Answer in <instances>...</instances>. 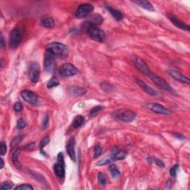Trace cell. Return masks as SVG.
<instances>
[{
  "label": "cell",
  "mask_w": 190,
  "mask_h": 190,
  "mask_svg": "<svg viewBox=\"0 0 190 190\" xmlns=\"http://www.w3.org/2000/svg\"><path fill=\"white\" fill-rule=\"evenodd\" d=\"M109 170H110L111 174H112V176L114 178L117 179L118 178H120V170L117 168L116 166L111 165L110 167H109Z\"/></svg>",
  "instance_id": "25"
},
{
  "label": "cell",
  "mask_w": 190,
  "mask_h": 190,
  "mask_svg": "<svg viewBox=\"0 0 190 190\" xmlns=\"http://www.w3.org/2000/svg\"><path fill=\"white\" fill-rule=\"evenodd\" d=\"M97 179H98V183L100 185H102V186H104L106 183V175L103 174V173L100 172L98 174V177H97Z\"/></svg>",
  "instance_id": "30"
},
{
  "label": "cell",
  "mask_w": 190,
  "mask_h": 190,
  "mask_svg": "<svg viewBox=\"0 0 190 190\" xmlns=\"http://www.w3.org/2000/svg\"><path fill=\"white\" fill-rule=\"evenodd\" d=\"M22 40V32L19 28H14L10 35V46L11 48L16 49L20 45Z\"/></svg>",
  "instance_id": "4"
},
{
  "label": "cell",
  "mask_w": 190,
  "mask_h": 190,
  "mask_svg": "<svg viewBox=\"0 0 190 190\" xmlns=\"http://www.w3.org/2000/svg\"><path fill=\"white\" fill-rule=\"evenodd\" d=\"M13 109H14V110L16 111V112H21V111L22 110V103H19V102H17V103H16L14 104V106H13Z\"/></svg>",
  "instance_id": "39"
},
{
  "label": "cell",
  "mask_w": 190,
  "mask_h": 190,
  "mask_svg": "<svg viewBox=\"0 0 190 190\" xmlns=\"http://www.w3.org/2000/svg\"><path fill=\"white\" fill-rule=\"evenodd\" d=\"M103 109V106H95V107H94L93 109L91 110L90 112V115L92 117H94L95 116V115H97V114L99 113L100 112H101L102 110Z\"/></svg>",
  "instance_id": "31"
},
{
  "label": "cell",
  "mask_w": 190,
  "mask_h": 190,
  "mask_svg": "<svg viewBox=\"0 0 190 190\" xmlns=\"http://www.w3.org/2000/svg\"><path fill=\"white\" fill-rule=\"evenodd\" d=\"M83 123H84V117L81 115H78L74 119L72 125L74 128H79L83 125Z\"/></svg>",
  "instance_id": "23"
},
{
  "label": "cell",
  "mask_w": 190,
  "mask_h": 190,
  "mask_svg": "<svg viewBox=\"0 0 190 190\" xmlns=\"http://www.w3.org/2000/svg\"><path fill=\"white\" fill-rule=\"evenodd\" d=\"M178 168H179L178 164H175L174 167H172L171 169H170L169 172H170V175H171L172 177L175 178L176 176H177V172H178Z\"/></svg>",
  "instance_id": "33"
},
{
  "label": "cell",
  "mask_w": 190,
  "mask_h": 190,
  "mask_svg": "<svg viewBox=\"0 0 190 190\" xmlns=\"http://www.w3.org/2000/svg\"><path fill=\"white\" fill-rule=\"evenodd\" d=\"M135 83H137V84L138 85V86H140V87L141 88V89H143V90L145 92H146L147 94H149V95H150L152 96L156 95L157 92H155V91L154 90V89H152V87H150L149 86H148L146 83H145L144 82H143L142 80H138V79H137V80H135Z\"/></svg>",
  "instance_id": "16"
},
{
  "label": "cell",
  "mask_w": 190,
  "mask_h": 190,
  "mask_svg": "<svg viewBox=\"0 0 190 190\" xmlns=\"http://www.w3.org/2000/svg\"><path fill=\"white\" fill-rule=\"evenodd\" d=\"M168 74L175 79L177 81L180 82V83H183V84H189V79L187 77L182 74L180 71H177L175 69H169L168 71Z\"/></svg>",
  "instance_id": "11"
},
{
  "label": "cell",
  "mask_w": 190,
  "mask_h": 190,
  "mask_svg": "<svg viewBox=\"0 0 190 190\" xmlns=\"http://www.w3.org/2000/svg\"><path fill=\"white\" fill-rule=\"evenodd\" d=\"M44 68L49 73L53 72L55 69V56L48 51L45 54Z\"/></svg>",
  "instance_id": "7"
},
{
  "label": "cell",
  "mask_w": 190,
  "mask_h": 190,
  "mask_svg": "<svg viewBox=\"0 0 190 190\" xmlns=\"http://www.w3.org/2000/svg\"><path fill=\"white\" fill-rule=\"evenodd\" d=\"M168 18L173 24L174 25H175L176 27H178V28H180V29L183 30H186V31H189V25H186L184 22H182L181 20L178 19V18L176 17L175 16L172 14H168Z\"/></svg>",
  "instance_id": "14"
},
{
  "label": "cell",
  "mask_w": 190,
  "mask_h": 190,
  "mask_svg": "<svg viewBox=\"0 0 190 190\" xmlns=\"http://www.w3.org/2000/svg\"><path fill=\"white\" fill-rule=\"evenodd\" d=\"M94 10V7L92 4L89 3H85V4H80L78 8L77 9L75 13L76 17L78 19H83L89 16Z\"/></svg>",
  "instance_id": "5"
},
{
  "label": "cell",
  "mask_w": 190,
  "mask_h": 190,
  "mask_svg": "<svg viewBox=\"0 0 190 190\" xmlns=\"http://www.w3.org/2000/svg\"><path fill=\"white\" fill-rule=\"evenodd\" d=\"M48 143H49V137L47 136V137H45V138L43 139V140H42L41 143H40V150H41L42 152H43V148H44L45 146H47V145L48 144Z\"/></svg>",
  "instance_id": "35"
},
{
  "label": "cell",
  "mask_w": 190,
  "mask_h": 190,
  "mask_svg": "<svg viewBox=\"0 0 190 190\" xmlns=\"http://www.w3.org/2000/svg\"><path fill=\"white\" fill-rule=\"evenodd\" d=\"M16 190H33L34 188H33L32 186L28 184H22L20 186H18L15 188Z\"/></svg>",
  "instance_id": "34"
},
{
  "label": "cell",
  "mask_w": 190,
  "mask_h": 190,
  "mask_svg": "<svg viewBox=\"0 0 190 190\" xmlns=\"http://www.w3.org/2000/svg\"><path fill=\"white\" fill-rule=\"evenodd\" d=\"M102 152H103V149L100 145H97L94 149V157L95 158H98L100 155H101Z\"/></svg>",
  "instance_id": "32"
},
{
  "label": "cell",
  "mask_w": 190,
  "mask_h": 190,
  "mask_svg": "<svg viewBox=\"0 0 190 190\" xmlns=\"http://www.w3.org/2000/svg\"><path fill=\"white\" fill-rule=\"evenodd\" d=\"M134 63L136 68H137L140 72H142L143 74H146V75L147 76L149 75V74L151 73V71L150 69H149V67H148L147 64L144 62V60H143V59L139 57L135 58V59L134 60Z\"/></svg>",
  "instance_id": "12"
},
{
  "label": "cell",
  "mask_w": 190,
  "mask_h": 190,
  "mask_svg": "<svg viewBox=\"0 0 190 190\" xmlns=\"http://www.w3.org/2000/svg\"><path fill=\"white\" fill-rule=\"evenodd\" d=\"M47 51L53 54L55 56L65 57L68 55V51L66 46L60 43H51L46 45Z\"/></svg>",
  "instance_id": "2"
},
{
  "label": "cell",
  "mask_w": 190,
  "mask_h": 190,
  "mask_svg": "<svg viewBox=\"0 0 190 190\" xmlns=\"http://www.w3.org/2000/svg\"><path fill=\"white\" fill-rule=\"evenodd\" d=\"M48 122H49V116L48 114H45L43 120V123H42V125H43V128H45L46 127L48 126Z\"/></svg>",
  "instance_id": "37"
},
{
  "label": "cell",
  "mask_w": 190,
  "mask_h": 190,
  "mask_svg": "<svg viewBox=\"0 0 190 190\" xmlns=\"http://www.w3.org/2000/svg\"><path fill=\"white\" fill-rule=\"evenodd\" d=\"M0 161H1V167H0V169H2L3 167H4V161H3V159H1L0 160Z\"/></svg>",
  "instance_id": "44"
},
{
  "label": "cell",
  "mask_w": 190,
  "mask_h": 190,
  "mask_svg": "<svg viewBox=\"0 0 190 190\" xmlns=\"http://www.w3.org/2000/svg\"><path fill=\"white\" fill-rule=\"evenodd\" d=\"M0 151H1V156L4 155V154H5L6 152H7V146H6V145L4 144V142H1V149H0Z\"/></svg>",
  "instance_id": "40"
},
{
  "label": "cell",
  "mask_w": 190,
  "mask_h": 190,
  "mask_svg": "<svg viewBox=\"0 0 190 190\" xmlns=\"http://www.w3.org/2000/svg\"><path fill=\"white\" fill-rule=\"evenodd\" d=\"M22 139H23V136H18V137H16L15 138H13V140L11 141V143H10L11 149H14L15 147H16V146L22 141Z\"/></svg>",
  "instance_id": "29"
},
{
  "label": "cell",
  "mask_w": 190,
  "mask_h": 190,
  "mask_svg": "<svg viewBox=\"0 0 190 190\" xmlns=\"http://www.w3.org/2000/svg\"><path fill=\"white\" fill-rule=\"evenodd\" d=\"M134 2L135 4H138L139 6H140L143 8L149 10V11H155V7H153V5L149 1H146V0H140V1H134Z\"/></svg>",
  "instance_id": "19"
},
{
  "label": "cell",
  "mask_w": 190,
  "mask_h": 190,
  "mask_svg": "<svg viewBox=\"0 0 190 190\" xmlns=\"http://www.w3.org/2000/svg\"><path fill=\"white\" fill-rule=\"evenodd\" d=\"M26 125V123L25 122V120H23L22 119H20L19 121L17 122V128L18 129H22L24 128Z\"/></svg>",
  "instance_id": "38"
},
{
  "label": "cell",
  "mask_w": 190,
  "mask_h": 190,
  "mask_svg": "<svg viewBox=\"0 0 190 190\" xmlns=\"http://www.w3.org/2000/svg\"><path fill=\"white\" fill-rule=\"evenodd\" d=\"M106 10H108V11L112 14V16H113V17L117 21L122 20L123 16V14L119 11V10H116V9L113 8V7H110V6L109 5H106Z\"/></svg>",
  "instance_id": "18"
},
{
  "label": "cell",
  "mask_w": 190,
  "mask_h": 190,
  "mask_svg": "<svg viewBox=\"0 0 190 190\" xmlns=\"http://www.w3.org/2000/svg\"><path fill=\"white\" fill-rule=\"evenodd\" d=\"M155 84L158 86H159L160 88H161L162 89L166 91H168V92H172V89L171 86L169 85V83L166 81L164 79H163L162 77H159L157 74H153V73L151 72L149 74V75L148 76Z\"/></svg>",
  "instance_id": "6"
},
{
  "label": "cell",
  "mask_w": 190,
  "mask_h": 190,
  "mask_svg": "<svg viewBox=\"0 0 190 190\" xmlns=\"http://www.w3.org/2000/svg\"><path fill=\"white\" fill-rule=\"evenodd\" d=\"M59 82L58 80L57 77H52L50 79L48 82L47 83V88L48 89H51V88L54 87H56V86H59Z\"/></svg>",
  "instance_id": "24"
},
{
  "label": "cell",
  "mask_w": 190,
  "mask_h": 190,
  "mask_svg": "<svg viewBox=\"0 0 190 190\" xmlns=\"http://www.w3.org/2000/svg\"><path fill=\"white\" fill-rule=\"evenodd\" d=\"M41 23L45 28H51L54 26V20L50 16H44L43 17Z\"/></svg>",
  "instance_id": "21"
},
{
  "label": "cell",
  "mask_w": 190,
  "mask_h": 190,
  "mask_svg": "<svg viewBox=\"0 0 190 190\" xmlns=\"http://www.w3.org/2000/svg\"><path fill=\"white\" fill-rule=\"evenodd\" d=\"M54 170L59 178H65V168H64V164H60V163H56L54 167Z\"/></svg>",
  "instance_id": "17"
},
{
  "label": "cell",
  "mask_w": 190,
  "mask_h": 190,
  "mask_svg": "<svg viewBox=\"0 0 190 190\" xmlns=\"http://www.w3.org/2000/svg\"><path fill=\"white\" fill-rule=\"evenodd\" d=\"M13 187V183H10L8 182H4L1 185V189L3 190H7L10 189Z\"/></svg>",
  "instance_id": "36"
},
{
  "label": "cell",
  "mask_w": 190,
  "mask_h": 190,
  "mask_svg": "<svg viewBox=\"0 0 190 190\" xmlns=\"http://www.w3.org/2000/svg\"><path fill=\"white\" fill-rule=\"evenodd\" d=\"M146 107L149 109H150L151 111H152L153 112H155V113L160 114L169 115L172 113V112L169 109H167V108L164 107L162 105L159 104V103H148V104H146Z\"/></svg>",
  "instance_id": "10"
},
{
  "label": "cell",
  "mask_w": 190,
  "mask_h": 190,
  "mask_svg": "<svg viewBox=\"0 0 190 190\" xmlns=\"http://www.w3.org/2000/svg\"><path fill=\"white\" fill-rule=\"evenodd\" d=\"M84 26L87 31V34L92 40L97 42H100V43L104 41L105 38H106V34H105L104 31L100 29L98 27L92 24L89 21L85 22Z\"/></svg>",
  "instance_id": "1"
},
{
  "label": "cell",
  "mask_w": 190,
  "mask_h": 190,
  "mask_svg": "<svg viewBox=\"0 0 190 190\" xmlns=\"http://www.w3.org/2000/svg\"><path fill=\"white\" fill-rule=\"evenodd\" d=\"M89 22L97 26V25H100V24H101L103 22V18L100 15L96 14L95 16H92L90 20H89Z\"/></svg>",
  "instance_id": "27"
},
{
  "label": "cell",
  "mask_w": 190,
  "mask_h": 190,
  "mask_svg": "<svg viewBox=\"0 0 190 190\" xmlns=\"http://www.w3.org/2000/svg\"><path fill=\"white\" fill-rule=\"evenodd\" d=\"M40 75V68L37 62H33L30 64L28 77L32 83H36L39 80Z\"/></svg>",
  "instance_id": "8"
},
{
  "label": "cell",
  "mask_w": 190,
  "mask_h": 190,
  "mask_svg": "<svg viewBox=\"0 0 190 190\" xmlns=\"http://www.w3.org/2000/svg\"><path fill=\"white\" fill-rule=\"evenodd\" d=\"M57 160H58V162L65 165V164H64V158H63V155H62V153L58 154Z\"/></svg>",
  "instance_id": "41"
},
{
  "label": "cell",
  "mask_w": 190,
  "mask_h": 190,
  "mask_svg": "<svg viewBox=\"0 0 190 190\" xmlns=\"http://www.w3.org/2000/svg\"><path fill=\"white\" fill-rule=\"evenodd\" d=\"M74 146H75V139L72 137L68 141V144H67V152L68 155H69L70 158H71L73 161H76V155H75V150H74Z\"/></svg>",
  "instance_id": "15"
},
{
  "label": "cell",
  "mask_w": 190,
  "mask_h": 190,
  "mask_svg": "<svg viewBox=\"0 0 190 190\" xmlns=\"http://www.w3.org/2000/svg\"><path fill=\"white\" fill-rule=\"evenodd\" d=\"M155 164H157V165L158 166V167H164V162H163L162 161H161V160H159V159H155Z\"/></svg>",
  "instance_id": "42"
},
{
  "label": "cell",
  "mask_w": 190,
  "mask_h": 190,
  "mask_svg": "<svg viewBox=\"0 0 190 190\" xmlns=\"http://www.w3.org/2000/svg\"><path fill=\"white\" fill-rule=\"evenodd\" d=\"M114 160L113 158H112V156H109L108 158H105L103 159L100 160L98 163H97V165L98 166H103V165H107V164H111V163L114 162Z\"/></svg>",
  "instance_id": "28"
},
{
  "label": "cell",
  "mask_w": 190,
  "mask_h": 190,
  "mask_svg": "<svg viewBox=\"0 0 190 190\" xmlns=\"http://www.w3.org/2000/svg\"><path fill=\"white\" fill-rule=\"evenodd\" d=\"M78 72V69L71 63L63 64L59 68V74L63 77H71Z\"/></svg>",
  "instance_id": "9"
},
{
  "label": "cell",
  "mask_w": 190,
  "mask_h": 190,
  "mask_svg": "<svg viewBox=\"0 0 190 190\" xmlns=\"http://www.w3.org/2000/svg\"><path fill=\"white\" fill-rule=\"evenodd\" d=\"M0 43H1V47L2 48H4V40L3 36L1 37V42H0Z\"/></svg>",
  "instance_id": "43"
},
{
  "label": "cell",
  "mask_w": 190,
  "mask_h": 190,
  "mask_svg": "<svg viewBox=\"0 0 190 190\" xmlns=\"http://www.w3.org/2000/svg\"><path fill=\"white\" fill-rule=\"evenodd\" d=\"M114 117L118 120L123 121V122L130 123L132 122L135 119L136 113L131 110L128 109H120L117 112H114L113 114Z\"/></svg>",
  "instance_id": "3"
},
{
  "label": "cell",
  "mask_w": 190,
  "mask_h": 190,
  "mask_svg": "<svg viewBox=\"0 0 190 190\" xmlns=\"http://www.w3.org/2000/svg\"><path fill=\"white\" fill-rule=\"evenodd\" d=\"M21 149H18L13 152V157H12V161H13V164L16 166V167H21L20 163L19 162V160H18V157H19V154L20 152Z\"/></svg>",
  "instance_id": "26"
},
{
  "label": "cell",
  "mask_w": 190,
  "mask_h": 190,
  "mask_svg": "<svg viewBox=\"0 0 190 190\" xmlns=\"http://www.w3.org/2000/svg\"><path fill=\"white\" fill-rule=\"evenodd\" d=\"M111 156L113 158L114 161H117V160H123L125 157V152L122 150H118L117 152L114 154H111Z\"/></svg>",
  "instance_id": "22"
},
{
  "label": "cell",
  "mask_w": 190,
  "mask_h": 190,
  "mask_svg": "<svg viewBox=\"0 0 190 190\" xmlns=\"http://www.w3.org/2000/svg\"><path fill=\"white\" fill-rule=\"evenodd\" d=\"M22 98L30 104H36L37 102V97L33 92L29 90H24L20 94Z\"/></svg>",
  "instance_id": "13"
},
{
  "label": "cell",
  "mask_w": 190,
  "mask_h": 190,
  "mask_svg": "<svg viewBox=\"0 0 190 190\" xmlns=\"http://www.w3.org/2000/svg\"><path fill=\"white\" fill-rule=\"evenodd\" d=\"M69 90L71 94L74 96H82L86 93V89L80 86H71Z\"/></svg>",
  "instance_id": "20"
}]
</instances>
